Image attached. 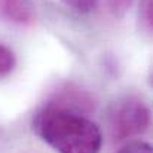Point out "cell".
I'll return each mask as SVG.
<instances>
[{
  "mask_svg": "<svg viewBox=\"0 0 153 153\" xmlns=\"http://www.w3.org/2000/svg\"><path fill=\"white\" fill-rule=\"evenodd\" d=\"M34 132L58 153H100L102 135L79 111L46 104L33 120Z\"/></svg>",
  "mask_w": 153,
  "mask_h": 153,
  "instance_id": "6da1fadb",
  "label": "cell"
},
{
  "mask_svg": "<svg viewBox=\"0 0 153 153\" xmlns=\"http://www.w3.org/2000/svg\"><path fill=\"white\" fill-rule=\"evenodd\" d=\"M150 111L144 101L137 97H122L110 104L107 125L113 141H123L147 131Z\"/></svg>",
  "mask_w": 153,
  "mask_h": 153,
  "instance_id": "7a4b0ae2",
  "label": "cell"
},
{
  "mask_svg": "<svg viewBox=\"0 0 153 153\" xmlns=\"http://www.w3.org/2000/svg\"><path fill=\"white\" fill-rule=\"evenodd\" d=\"M48 104L70 108V110H74V111H79V113L91 111L94 108L92 97L88 92H85L80 88L73 86V85H67V86L58 89L52 95L51 100L48 101Z\"/></svg>",
  "mask_w": 153,
  "mask_h": 153,
  "instance_id": "3957f363",
  "label": "cell"
},
{
  "mask_svg": "<svg viewBox=\"0 0 153 153\" xmlns=\"http://www.w3.org/2000/svg\"><path fill=\"white\" fill-rule=\"evenodd\" d=\"M0 19L16 25L31 24L34 19L31 1L30 0H0Z\"/></svg>",
  "mask_w": 153,
  "mask_h": 153,
  "instance_id": "277c9868",
  "label": "cell"
},
{
  "mask_svg": "<svg viewBox=\"0 0 153 153\" xmlns=\"http://www.w3.org/2000/svg\"><path fill=\"white\" fill-rule=\"evenodd\" d=\"M15 55L7 46L0 43V77L7 76L15 67Z\"/></svg>",
  "mask_w": 153,
  "mask_h": 153,
  "instance_id": "5b68a950",
  "label": "cell"
},
{
  "mask_svg": "<svg viewBox=\"0 0 153 153\" xmlns=\"http://www.w3.org/2000/svg\"><path fill=\"white\" fill-rule=\"evenodd\" d=\"M152 0H141L140 1V9H138V18H140L141 27L149 34L152 31Z\"/></svg>",
  "mask_w": 153,
  "mask_h": 153,
  "instance_id": "8992f818",
  "label": "cell"
},
{
  "mask_svg": "<svg viewBox=\"0 0 153 153\" xmlns=\"http://www.w3.org/2000/svg\"><path fill=\"white\" fill-rule=\"evenodd\" d=\"M62 1L79 13H89L100 3V0H62Z\"/></svg>",
  "mask_w": 153,
  "mask_h": 153,
  "instance_id": "52a82bcc",
  "label": "cell"
},
{
  "mask_svg": "<svg viewBox=\"0 0 153 153\" xmlns=\"http://www.w3.org/2000/svg\"><path fill=\"white\" fill-rule=\"evenodd\" d=\"M116 153H153V150L152 146L144 141H132V143L125 144Z\"/></svg>",
  "mask_w": 153,
  "mask_h": 153,
  "instance_id": "ba28073f",
  "label": "cell"
}]
</instances>
